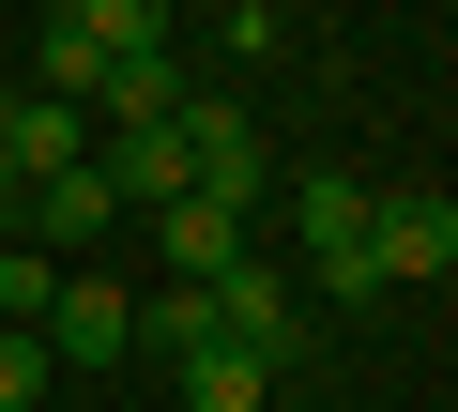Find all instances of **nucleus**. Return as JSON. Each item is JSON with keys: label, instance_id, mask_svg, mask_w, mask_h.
Here are the masks:
<instances>
[{"label": "nucleus", "instance_id": "nucleus-13", "mask_svg": "<svg viewBox=\"0 0 458 412\" xmlns=\"http://www.w3.org/2000/svg\"><path fill=\"white\" fill-rule=\"evenodd\" d=\"M31 397H47V336H31V321H0V412H31Z\"/></svg>", "mask_w": 458, "mask_h": 412}, {"label": "nucleus", "instance_id": "nucleus-12", "mask_svg": "<svg viewBox=\"0 0 458 412\" xmlns=\"http://www.w3.org/2000/svg\"><path fill=\"white\" fill-rule=\"evenodd\" d=\"M47 290H62L47 245H0V321H31V336H47Z\"/></svg>", "mask_w": 458, "mask_h": 412}, {"label": "nucleus", "instance_id": "nucleus-2", "mask_svg": "<svg viewBox=\"0 0 458 412\" xmlns=\"http://www.w3.org/2000/svg\"><path fill=\"white\" fill-rule=\"evenodd\" d=\"M367 260H382V290H397V275H428V290H443V275H458V198H443V183L367 198Z\"/></svg>", "mask_w": 458, "mask_h": 412}, {"label": "nucleus", "instance_id": "nucleus-9", "mask_svg": "<svg viewBox=\"0 0 458 412\" xmlns=\"http://www.w3.org/2000/svg\"><path fill=\"white\" fill-rule=\"evenodd\" d=\"M31 92H62V107L92 122V92H107V46H92L77 16H47V77H31Z\"/></svg>", "mask_w": 458, "mask_h": 412}, {"label": "nucleus", "instance_id": "nucleus-11", "mask_svg": "<svg viewBox=\"0 0 458 412\" xmlns=\"http://www.w3.org/2000/svg\"><path fill=\"white\" fill-rule=\"evenodd\" d=\"M62 16L107 46V62H138V46H168V0H62Z\"/></svg>", "mask_w": 458, "mask_h": 412}, {"label": "nucleus", "instance_id": "nucleus-3", "mask_svg": "<svg viewBox=\"0 0 458 412\" xmlns=\"http://www.w3.org/2000/svg\"><path fill=\"white\" fill-rule=\"evenodd\" d=\"M107 351H138V290L62 275V290H47V366H107Z\"/></svg>", "mask_w": 458, "mask_h": 412}, {"label": "nucleus", "instance_id": "nucleus-5", "mask_svg": "<svg viewBox=\"0 0 458 412\" xmlns=\"http://www.w3.org/2000/svg\"><path fill=\"white\" fill-rule=\"evenodd\" d=\"M168 107H183V62H168V46H138V62H107V92H92V138H107V122H168Z\"/></svg>", "mask_w": 458, "mask_h": 412}, {"label": "nucleus", "instance_id": "nucleus-1", "mask_svg": "<svg viewBox=\"0 0 458 412\" xmlns=\"http://www.w3.org/2000/svg\"><path fill=\"white\" fill-rule=\"evenodd\" d=\"M183 198H214V214L245 230L260 198H276V138H260L245 107H183Z\"/></svg>", "mask_w": 458, "mask_h": 412}, {"label": "nucleus", "instance_id": "nucleus-8", "mask_svg": "<svg viewBox=\"0 0 458 412\" xmlns=\"http://www.w3.org/2000/svg\"><path fill=\"white\" fill-rule=\"evenodd\" d=\"M291 214H306V260H321V245H367V183H352V168H306Z\"/></svg>", "mask_w": 458, "mask_h": 412}, {"label": "nucleus", "instance_id": "nucleus-14", "mask_svg": "<svg viewBox=\"0 0 458 412\" xmlns=\"http://www.w3.org/2000/svg\"><path fill=\"white\" fill-rule=\"evenodd\" d=\"M306 275H321V306H367V290H382V260H367V245H321Z\"/></svg>", "mask_w": 458, "mask_h": 412}, {"label": "nucleus", "instance_id": "nucleus-4", "mask_svg": "<svg viewBox=\"0 0 458 412\" xmlns=\"http://www.w3.org/2000/svg\"><path fill=\"white\" fill-rule=\"evenodd\" d=\"M92 230H123V198H107L92 168H62V183H31V214H16V245H47V260H62V245H92Z\"/></svg>", "mask_w": 458, "mask_h": 412}, {"label": "nucleus", "instance_id": "nucleus-10", "mask_svg": "<svg viewBox=\"0 0 458 412\" xmlns=\"http://www.w3.org/2000/svg\"><path fill=\"white\" fill-rule=\"evenodd\" d=\"M138 351H168V366H183V351H214V290H183V275H168V290L138 306Z\"/></svg>", "mask_w": 458, "mask_h": 412}, {"label": "nucleus", "instance_id": "nucleus-16", "mask_svg": "<svg viewBox=\"0 0 458 412\" xmlns=\"http://www.w3.org/2000/svg\"><path fill=\"white\" fill-rule=\"evenodd\" d=\"M229 16H260V0H229Z\"/></svg>", "mask_w": 458, "mask_h": 412}, {"label": "nucleus", "instance_id": "nucleus-15", "mask_svg": "<svg viewBox=\"0 0 458 412\" xmlns=\"http://www.w3.org/2000/svg\"><path fill=\"white\" fill-rule=\"evenodd\" d=\"M16 214H31V183H16V168H0V245H16Z\"/></svg>", "mask_w": 458, "mask_h": 412}, {"label": "nucleus", "instance_id": "nucleus-6", "mask_svg": "<svg viewBox=\"0 0 458 412\" xmlns=\"http://www.w3.org/2000/svg\"><path fill=\"white\" fill-rule=\"evenodd\" d=\"M229 260H245V230H229L214 198H168V275H183V290H214Z\"/></svg>", "mask_w": 458, "mask_h": 412}, {"label": "nucleus", "instance_id": "nucleus-7", "mask_svg": "<svg viewBox=\"0 0 458 412\" xmlns=\"http://www.w3.org/2000/svg\"><path fill=\"white\" fill-rule=\"evenodd\" d=\"M260 397H276V366H260V351H229V336H214V351H183V412H260Z\"/></svg>", "mask_w": 458, "mask_h": 412}]
</instances>
